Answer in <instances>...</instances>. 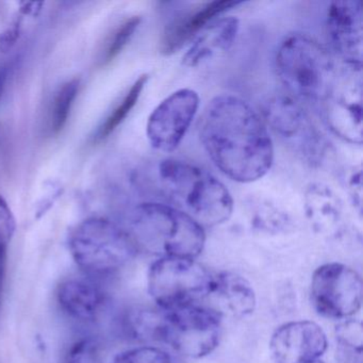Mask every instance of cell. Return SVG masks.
I'll use <instances>...</instances> for the list:
<instances>
[{
    "label": "cell",
    "mask_w": 363,
    "mask_h": 363,
    "mask_svg": "<svg viewBox=\"0 0 363 363\" xmlns=\"http://www.w3.org/2000/svg\"><path fill=\"white\" fill-rule=\"evenodd\" d=\"M199 137L212 162L235 182H256L273 165V142L264 121L235 95H220L210 101Z\"/></svg>",
    "instance_id": "6da1fadb"
},
{
    "label": "cell",
    "mask_w": 363,
    "mask_h": 363,
    "mask_svg": "<svg viewBox=\"0 0 363 363\" xmlns=\"http://www.w3.org/2000/svg\"><path fill=\"white\" fill-rule=\"evenodd\" d=\"M159 178L175 208L201 227L218 226L230 218V192L206 169L186 161L167 159L159 165Z\"/></svg>",
    "instance_id": "7a4b0ae2"
},
{
    "label": "cell",
    "mask_w": 363,
    "mask_h": 363,
    "mask_svg": "<svg viewBox=\"0 0 363 363\" xmlns=\"http://www.w3.org/2000/svg\"><path fill=\"white\" fill-rule=\"evenodd\" d=\"M131 239L139 248L161 258L197 259L206 244L203 227L173 206L145 203L135 208Z\"/></svg>",
    "instance_id": "3957f363"
},
{
    "label": "cell",
    "mask_w": 363,
    "mask_h": 363,
    "mask_svg": "<svg viewBox=\"0 0 363 363\" xmlns=\"http://www.w3.org/2000/svg\"><path fill=\"white\" fill-rule=\"evenodd\" d=\"M275 62L278 77L293 99L322 105L337 76L333 57L322 44L292 33L280 43Z\"/></svg>",
    "instance_id": "277c9868"
},
{
    "label": "cell",
    "mask_w": 363,
    "mask_h": 363,
    "mask_svg": "<svg viewBox=\"0 0 363 363\" xmlns=\"http://www.w3.org/2000/svg\"><path fill=\"white\" fill-rule=\"evenodd\" d=\"M69 250L88 273L108 275L128 264L138 252L129 233L106 218L84 220L72 233Z\"/></svg>",
    "instance_id": "5b68a950"
},
{
    "label": "cell",
    "mask_w": 363,
    "mask_h": 363,
    "mask_svg": "<svg viewBox=\"0 0 363 363\" xmlns=\"http://www.w3.org/2000/svg\"><path fill=\"white\" fill-rule=\"evenodd\" d=\"M212 276L196 259L161 257L148 269V294L164 310L201 303L209 296Z\"/></svg>",
    "instance_id": "8992f818"
},
{
    "label": "cell",
    "mask_w": 363,
    "mask_h": 363,
    "mask_svg": "<svg viewBox=\"0 0 363 363\" xmlns=\"http://www.w3.org/2000/svg\"><path fill=\"white\" fill-rule=\"evenodd\" d=\"M223 318L218 310L203 303L167 310L163 345L184 358H203L220 344Z\"/></svg>",
    "instance_id": "52a82bcc"
},
{
    "label": "cell",
    "mask_w": 363,
    "mask_h": 363,
    "mask_svg": "<svg viewBox=\"0 0 363 363\" xmlns=\"http://www.w3.org/2000/svg\"><path fill=\"white\" fill-rule=\"evenodd\" d=\"M264 123L306 163L318 165L326 157L327 142L303 106L288 95L273 97L264 108Z\"/></svg>",
    "instance_id": "ba28073f"
},
{
    "label": "cell",
    "mask_w": 363,
    "mask_h": 363,
    "mask_svg": "<svg viewBox=\"0 0 363 363\" xmlns=\"http://www.w3.org/2000/svg\"><path fill=\"white\" fill-rule=\"evenodd\" d=\"M310 299L320 315L335 320L352 318L362 306L360 274L340 262L325 263L314 271Z\"/></svg>",
    "instance_id": "9c48e42d"
},
{
    "label": "cell",
    "mask_w": 363,
    "mask_h": 363,
    "mask_svg": "<svg viewBox=\"0 0 363 363\" xmlns=\"http://www.w3.org/2000/svg\"><path fill=\"white\" fill-rule=\"evenodd\" d=\"M361 67L346 65L337 73L322 103L325 118L331 130L352 144H362V79Z\"/></svg>",
    "instance_id": "30bf717a"
},
{
    "label": "cell",
    "mask_w": 363,
    "mask_h": 363,
    "mask_svg": "<svg viewBox=\"0 0 363 363\" xmlns=\"http://www.w3.org/2000/svg\"><path fill=\"white\" fill-rule=\"evenodd\" d=\"M199 107V94L191 89L176 91L161 101L146 126L150 145L159 152H174L188 133Z\"/></svg>",
    "instance_id": "8fae6325"
},
{
    "label": "cell",
    "mask_w": 363,
    "mask_h": 363,
    "mask_svg": "<svg viewBox=\"0 0 363 363\" xmlns=\"http://www.w3.org/2000/svg\"><path fill=\"white\" fill-rule=\"evenodd\" d=\"M328 348L324 329L312 320H293L278 327L269 340L276 363H311L320 360Z\"/></svg>",
    "instance_id": "7c38bea8"
},
{
    "label": "cell",
    "mask_w": 363,
    "mask_h": 363,
    "mask_svg": "<svg viewBox=\"0 0 363 363\" xmlns=\"http://www.w3.org/2000/svg\"><path fill=\"white\" fill-rule=\"evenodd\" d=\"M329 42L347 67L362 65L363 13L358 0L333 1L327 11Z\"/></svg>",
    "instance_id": "4fadbf2b"
},
{
    "label": "cell",
    "mask_w": 363,
    "mask_h": 363,
    "mask_svg": "<svg viewBox=\"0 0 363 363\" xmlns=\"http://www.w3.org/2000/svg\"><path fill=\"white\" fill-rule=\"evenodd\" d=\"M240 1H210L193 6L184 13L174 18L163 31L160 50L165 56H171L184 48L186 42L199 35L216 16L241 5Z\"/></svg>",
    "instance_id": "5bb4252c"
},
{
    "label": "cell",
    "mask_w": 363,
    "mask_h": 363,
    "mask_svg": "<svg viewBox=\"0 0 363 363\" xmlns=\"http://www.w3.org/2000/svg\"><path fill=\"white\" fill-rule=\"evenodd\" d=\"M208 298L216 303L214 309L223 316L245 318L257 307V296L252 284L240 274L224 271L212 276L211 290Z\"/></svg>",
    "instance_id": "9a60e30c"
},
{
    "label": "cell",
    "mask_w": 363,
    "mask_h": 363,
    "mask_svg": "<svg viewBox=\"0 0 363 363\" xmlns=\"http://www.w3.org/2000/svg\"><path fill=\"white\" fill-rule=\"evenodd\" d=\"M57 299L67 315L84 322L96 320L106 303L105 294L96 284L76 278L65 280L59 286Z\"/></svg>",
    "instance_id": "2e32d148"
},
{
    "label": "cell",
    "mask_w": 363,
    "mask_h": 363,
    "mask_svg": "<svg viewBox=\"0 0 363 363\" xmlns=\"http://www.w3.org/2000/svg\"><path fill=\"white\" fill-rule=\"evenodd\" d=\"M238 31L239 21L231 16L210 23L189 48L182 63L186 67H195L216 55L227 52L235 43Z\"/></svg>",
    "instance_id": "e0dca14e"
},
{
    "label": "cell",
    "mask_w": 363,
    "mask_h": 363,
    "mask_svg": "<svg viewBox=\"0 0 363 363\" xmlns=\"http://www.w3.org/2000/svg\"><path fill=\"white\" fill-rule=\"evenodd\" d=\"M305 211L314 230L330 233L337 230L343 216V203L329 186L313 184L305 193Z\"/></svg>",
    "instance_id": "ac0fdd59"
},
{
    "label": "cell",
    "mask_w": 363,
    "mask_h": 363,
    "mask_svg": "<svg viewBox=\"0 0 363 363\" xmlns=\"http://www.w3.org/2000/svg\"><path fill=\"white\" fill-rule=\"evenodd\" d=\"M167 310L161 308H135L125 318V328L133 339L144 345L163 344Z\"/></svg>",
    "instance_id": "d6986e66"
},
{
    "label": "cell",
    "mask_w": 363,
    "mask_h": 363,
    "mask_svg": "<svg viewBox=\"0 0 363 363\" xmlns=\"http://www.w3.org/2000/svg\"><path fill=\"white\" fill-rule=\"evenodd\" d=\"M337 352L343 363H362L363 328L354 318L340 320L335 326Z\"/></svg>",
    "instance_id": "ffe728a7"
},
{
    "label": "cell",
    "mask_w": 363,
    "mask_h": 363,
    "mask_svg": "<svg viewBox=\"0 0 363 363\" xmlns=\"http://www.w3.org/2000/svg\"><path fill=\"white\" fill-rule=\"evenodd\" d=\"M147 80V74H143V75L140 76L135 80V84L129 89L128 92L125 95L120 105L114 109V111L110 114L109 118H107V121L101 127V130H99V138L101 139H105L108 135H111L126 120L131 110L137 105L138 101H139L140 96H141L142 92H143L144 88H145Z\"/></svg>",
    "instance_id": "44dd1931"
},
{
    "label": "cell",
    "mask_w": 363,
    "mask_h": 363,
    "mask_svg": "<svg viewBox=\"0 0 363 363\" xmlns=\"http://www.w3.org/2000/svg\"><path fill=\"white\" fill-rule=\"evenodd\" d=\"M79 79L74 78L61 86L55 97L52 112V130L59 133L67 124L72 106L79 90Z\"/></svg>",
    "instance_id": "7402d4cb"
},
{
    "label": "cell",
    "mask_w": 363,
    "mask_h": 363,
    "mask_svg": "<svg viewBox=\"0 0 363 363\" xmlns=\"http://www.w3.org/2000/svg\"><path fill=\"white\" fill-rule=\"evenodd\" d=\"M101 342L84 339L74 344L67 354L65 363H111Z\"/></svg>",
    "instance_id": "603a6c76"
},
{
    "label": "cell",
    "mask_w": 363,
    "mask_h": 363,
    "mask_svg": "<svg viewBox=\"0 0 363 363\" xmlns=\"http://www.w3.org/2000/svg\"><path fill=\"white\" fill-rule=\"evenodd\" d=\"M141 16H131L122 23L114 31L113 35L110 38L109 43L103 56L104 65L111 62L116 58L122 50L126 48L127 44L130 41L131 38L137 31L138 27L141 24Z\"/></svg>",
    "instance_id": "cb8c5ba5"
},
{
    "label": "cell",
    "mask_w": 363,
    "mask_h": 363,
    "mask_svg": "<svg viewBox=\"0 0 363 363\" xmlns=\"http://www.w3.org/2000/svg\"><path fill=\"white\" fill-rule=\"evenodd\" d=\"M111 363H174L171 356L159 346L141 345L121 352Z\"/></svg>",
    "instance_id": "d4e9b609"
},
{
    "label": "cell",
    "mask_w": 363,
    "mask_h": 363,
    "mask_svg": "<svg viewBox=\"0 0 363 363\" xmlns=\"http://www.w3.org/2000/svg\"><path fill=\"white\" fill-rule=\"evenodd\" d=\"M14 233L10 231L6 223L0 218V311L3 308L6 274H7L8 245Z\"/></svg>",
    "instance_id": "484cf974"
},
{
    "label": "cell",
    "mask_w": 363,
    "mask_h": 363,
    "mask_svg": "<svg viewBox=\"0 0 363 363\" xmlns=\"http://www.w3.org/2000/svg\"><path fill=\"white\" fill-rule=\"evenodd\" d=\"M22 14H18L14 18L12 24L0 35V52H8L13 48L16 42L18 41L21 37V31H22L23 24Z\"/></svg>",
    "instance_id": "4316f807"
},
{
    "label": "cell",
    "mask_w": 363,
    "mask_h": 363,
    "mask_svg": "<svg viewBox=\"0 0 363 363\" xmlns=\"http://www.w3.org/2000/svg\"><path fill=\"white\" fill-rule=\"evenodd\" d=\"M347 186L352 203L356 206L357 210L361 214V208H362V173H361L360 167L350 173V177H348Z\"/></svg>",
    "instance_id": "83f0119b"
},
{
    "label": "cell",
    "mask_w": 363,
    "mask_h": 363,
    "mask_svg": "<svg viewBox=\"0 0 363 363\" xmlns=\"http://www.w3.org/2000/svg\"><path fill=\"white\" fill-rule=\"evenodd\" d=\"M0 218L6 223L8 228H9L12 233H16V218H14L13 213H12L7 201H6V199H4L1 195H0Z\"/></svg>",
    "instance_id": "f1b7e54d"
},
{
    "label": "cell",
    "mask_w": 363,
    "mask_h": 363,
    "mask_svg": "<svg viewBox=\"0 0 363 363\" xmlns=\"http://www.w3.org/2000/svg\"><path fill=\"white\" fill-rule=\"evenodd\" d=\"M6 82V73L5 72L0 71V97H1V93H3L4 86H5Z\"/></svg>",
    "instance_id": "f546056e"
},
{
    "label": "cell",
    "mask_w": 363,
    "mask_h": 363,
    "mask_svg": "<svg viewBox=\"0 0 363 363\" xmlns=\"http://www.w3.org/2000/svg\"><path fill=\"white\" fill-rule=\"evenodd\" d=\"M311 363H325V362H323L322 360H318V361H314V362H311Z\"/></svg>",
    "instance_id": "4dcf8cb0"
}]
</instances>
